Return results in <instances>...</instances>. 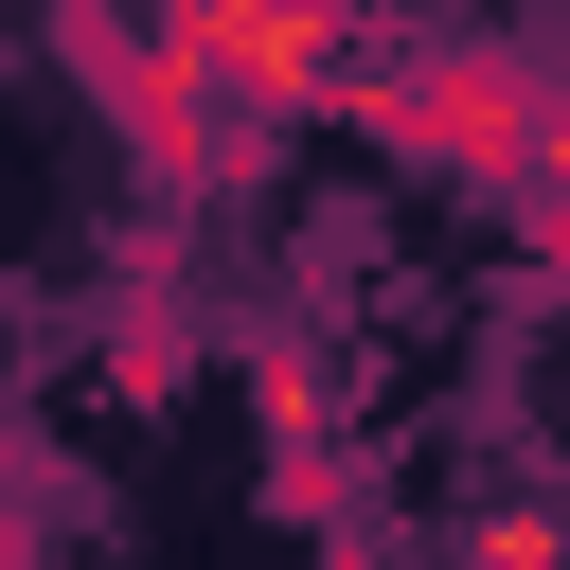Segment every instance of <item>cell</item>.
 Here are the masks:
<instances>
[{"mask_svg": "<svg viewBox=\"0 0 570 570\" xmlns=\"http://www.w3.org/2000/svg\"><path fill=\"white\" fill-rule=\"evenodd\" d=\"M374 125H392L410 160L517 196L534 249H570V107H552L534 71H499V53H410V71H374Z\"/></svg>", "mask_w": 570, "mask_h": 570, "instance_id": "obj_1", "label": "cell"}, {"mask_svg": "<svg viewBox=\"0 0 570 570\" xmlns=\"http://www.w3.org/2000/svg\"><path fill=\"white\" fill-rule=\"evenodd\" d=\"M160 53L214 125H285L356 71V0H160Z\"/></svg>", "mask_w": 570, "mask_h": 570, "instance_id": "obj_2", "label": "cell"}]
</instances>
